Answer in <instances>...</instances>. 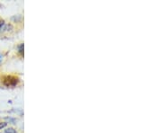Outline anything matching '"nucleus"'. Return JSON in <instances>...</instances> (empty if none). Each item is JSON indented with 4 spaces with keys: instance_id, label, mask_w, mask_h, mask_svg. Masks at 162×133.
Returning a JSON list of instances; mask_svg holds the SVG:
<instances>
[{
    "instance_id": "39448f33",
    "label": "nucleus",
    "mask_w": 162,
    "mask_h": 133,
    "mask_svg": "<svg viewBox=\"0 0 162 133\" xmlns=\"http://www.w3.org/2000/svg\"><path fill=\"white\" fill-rule=\"evenodd\" d=\"M6 125H7V123H6V122H0V129H3V128H5Z\"/></svg>"
},
{
    "instance_id": "f257e3e1",
    "label": "nucleus",
    "mask_w": 162,
    "mask_h": 133,
    "mask_svg": "<svg viewBox=\"0 0 162 133\" xmlns=\"http://www.w3.org/2000/svg\"><path fill=\"white\" fill-rule=\"evenodd\" d=\"M18 83V78L14 77H6L4 80V84L7 86H14Z\"/></svg>"
},
{
    "instance_id": "f03ea898",
    "label": "nucleus",
    "mask_w": 162,
    "mask_h": 133,
    "mask_svg": "<svg viewBox=\"0 0 162 133\" xmlns=\"http://www.w3.org/2000/svg\"><path fill=\"white\" fill-rule=\"evenodd\" d=\"M5 133H16V130L13 128H8L5 130Z\"/></svg>"
},
{
    "instance_id": "423d86ee",
    "label": "nucleus",
    "mask_w": 162,
    "mask_h": 133,
    "mask_svg": "<svg viewBox=\"0 0 162 133\" xmlns=\"http://www.w3.org/2000/svg\"><path fill=\"white\" fill-rule=\"evenodd\" d=\"M2 58H2V56L0 55V63H1V61H2Z\"/></svg>"
},
{
    "instance_id": "20e7f679",
    "label": "nucleus",
    "mask_w": 162,
    "mask_h": 133,
    "mask_svg": "<svg viewBox=\"0 0 162 133\" xmlns=\"http://www.w3.org/2000/svg\"><path fill=\"white\" fill-rule=\"evenodd\" d=\"M5 25V21L3 19H0V30H2Z\"/></svg>"
},
{
    "instance_id": "7ed1b4c3",
    "label": "nucleus",
    "mask_w": 162,
    "mask_h": 133,
    "mask_svg": "<svg viewBox=\"0 0 162 133\" xmlns=\"http://www.w3.org/2000/svg\"><path fill=\"white\" fill-rule=\"evenodd\" d=\"M18 51L20 54H24V44H20V45L18 46Z\"/></svg>"
}]
</instances>
